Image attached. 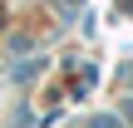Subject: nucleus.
Listing matches in <instances>:
<instances>
[{
	"mask_svg": "<svg viewBox=\"0 0 133 128\" xmlns=\"http://www.w3.org/2000/svg\"><path fill=\"white\" fill-rule=\"evenodd\" d=\"M89 128H118V118H89Z\"/></svg>",
	"mask_w": 133,
	"mask_h": 128,
	"instance_id": "nucleus-1",
	"label": "nucleus"
},
{
	"mask_svg": "<svg viewBox=\"0 0 133 128\" xmlns=\"http://www.w3.org/2000/svg\"><path fill=\"white\" fill-rule=\"evenodd\" d=\"M123 10H128V15H133V0H123Z\"/></svg>",
	"mask_w": 133,
	"mask_h": 128,
	"instance_id": "nucleus-2",
	"label": "nucleus"
},
{
	"mask_svg": "<svg viewBox=\"0 0 133 128\" xmlns=\"http://www.w3.org/2000/svg\"><path fill=\"white\" fill-rule=\"evenodd\" d=\"M69 5H74V0H69Z\"/></svg>",
	"mask_w": 133,
	"mask_h": 128,
	"instance_id": "nucleus-3",
	"label": "nucleus"
}]
</instances>
